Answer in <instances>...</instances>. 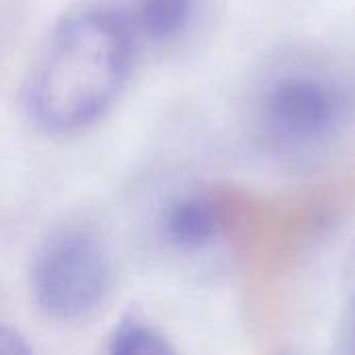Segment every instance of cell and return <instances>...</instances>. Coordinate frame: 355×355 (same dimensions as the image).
Here are the masks:
<instances>
[{"mask_svg": "<svg viewBox=\"0 0 355 355\" xmlns=\"http://www.w3.org/2000/svg\"><path fill=\"white\" fill-rule=\"evenodd\" d=\"M196 0H141L139 23L152 40H171L179 35L193 12Z\"/></svg>", "mask_w": 355, "mask_h": 355, "instance_id": "obj_5", "label": "cell"}, {"mask_svg": "<svg viewBox=\"0 0 355 355\" xmlns=\"http://www.w3.org/2000/svg\"><path fill=\"white\" fill-rule=\"evenodd\" d=\"M108 355H177V352L154 327L139 320H125L110 335Z\"/></svg>", "mask_w": 355, "mask_h": 355, "instance_id": "obj_6", "label": "cell"}, {"mask_svg": "<svg viewBox=\"0 0 355 355\" xmlns=\"http://www.w3.org/2000/svg\"><path fill=\"white\" fill-rule=\"evenodd\" d=\"M131 58V27L121 12L92 6L64 17L29 81L31 116L54 133H71L96 123L121 94Z\"/></svg>", "mask_w": 355, "mask_h": 355, "instance_id": "obj_1", "label": "cell"}, {"mask_svg": "<svg viewBox=\"0 0 355 355\" xmlns=\"http://www.w3.org/2000/svg\"><path fill=\"white\" fill-rule=\"evenodd\" d=\"M220 214L216 206L200 196L183 198L173 204L164 216L166 237L185 250L204 248L220 233Z\"/></svg>", "mask_w": 355, "mask_h": 355, "instance_id": "obj_4", "label": "cell"}, {"mask_svg": "<svg viewBox=\"0 0 355 355\" xmlns=\"http://www.w3.org/2000/svg\"><path fill=\"white\" fill-rule=\"evenodd\" d=\"M37 304L54 318L92 314L110 287V262L102 243L83 229H62L44 241L31 268Z\"/></svg>", "mask_w": 355, "mask_h": 355, "instance_id": "obj_2", "label": "cell"}, {"mask_svg": "<svg viewBox=\"0 0 355 355\" xmlns=\"http://www.w3.org/2000/svg\"><path fill=\"white\" fill-rule=\"evenodd\" d=\"M264 119L275 137L291 146H312L327 139L339 125L337 92L314 77H285L264 100Z\"/></svg>", "mask_w": 355, "mask_h": 355, "instance_id": "obj_3", "label": "cell"}, {"mask_svg": "<svg viewBox=\"0 0 355 355\" xmlns=\"http://www.w3.org/2000/svg\"><path fill=\"white\" fill-rule=\"evenodd\" d=\"M0 355H31V349L19 333L0 327Z\"/></svg>", "mask_w": 355, "mask_h": 355, "instance_id": "obj_7", "label": "cell"}]
</instances>
